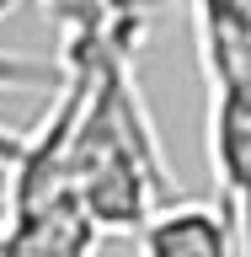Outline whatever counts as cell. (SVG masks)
I'll use <instances>...</instances> for the list:
<instances>
[{"label":"cell","mask_w":251,"mask_h":257,"mask_svg":"<svg viewBox=\"0 0 251 257\" xmlns=\"http://www.w3.org/2000/svg\"><path fill=\"white\" fill-rule=\"evenodd\" d=\"M192 22L208 80V112L251 118V0H198Z\"/></svg>","instance_id":"6da1fadb"},{"label":"cell","mask_w":251,"mask_h":257,"mask_svg":"<svg viewBox=\"0 0 251 257\" xmlns=\"http://www.w3.org/2000/svg\"><path fill=\"white\" fill-rule=\"evenodd\" d=\"M102 225L86 214V204L70 193L38 198V204L6 209V252L0 257H96Z\"/></svg>","instance_id":"7a4b0ae2"},{"label":"cell","mask_w":251,"mask_h":257,"mask_svg":"<svg viewBox=\"0 0 251 257\" xmlns=\"http://www.w3.org/2000/svg\"><path fill=\"white\" fill-rule=\"evenodd\" d=\"M134 246L139 257H240V230L224 209L176 198L134 236Z\"/></svg>","instance_id":"3957f363"},{"label":"cell","mask_w":251,"mask_h":257,"mask_svg":"<svg viewBox=\"0 0 251 257\" xmlns=\"http://www.w3.org/2000/svg\"><path fill=\"white\" fill-rule=\"evenodd\" d=\"M0 86H6V91H59L64 86V64L0 48Z\"/></svg>","instance_id":"277c9868"},{"label":"cell","mask_w":251,"mask_h":257,"mask_svg":"<svg viewBox=\"0 0 251 257\" xmlns=\"http://www.w3.org/2000/svg\"><path fill=\"white\" fill-rule=\"evenodd\" d=\"M27 140L32 134H16V128L0 123V166H6V172H16V161L27 156Z\"/></svg>","instance_id":"5b68a950"},{"label":"cell","mask_w":251,"mask_h":257,"mask_svg":"<svg viewBox=\"0 0 251 257\" xmlns=\"http://www.w3.org/2000/svg\"><path fill=\"white\" fill-rule=\"evenodd\" d=\"M11 6H16V0H0V11H11Z\"/></svg>","instance_id":"8992f818"}]
</instances>
